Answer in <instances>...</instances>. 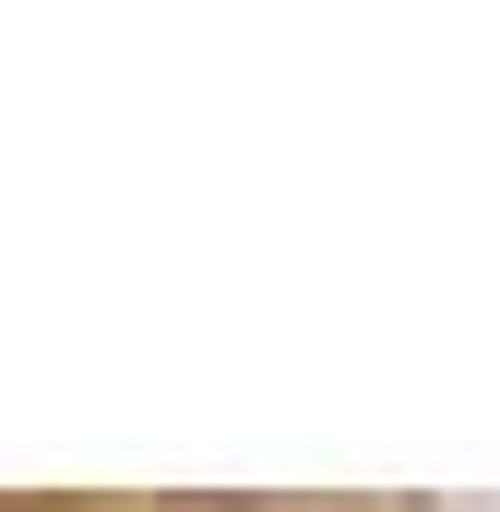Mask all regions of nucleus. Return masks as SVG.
<instances>
[]
</instances>
